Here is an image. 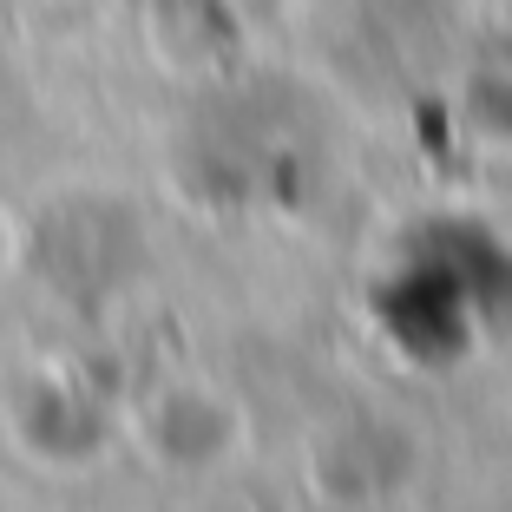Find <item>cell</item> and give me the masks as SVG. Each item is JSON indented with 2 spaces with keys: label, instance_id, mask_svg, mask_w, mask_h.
Segmentation results:
<instances>
[{
  "label": "cell",
  "instance_id": "4",
  "mask_svg": "<svg viewBox=\"0 0 512 512\" xmlns=\"http://www.w3.org/2000/svg\"><path fill=\"white\" fill-rule=\"evenodd\" d=\"M14 250H20V230H14V217L0 211V276L14 270Z\"/></svg>",
  "mask_w": 512,
  "mask_h": 512
},
{
  "label": "cell",
  "instance_id": "1",
  "mask_svg": "<svg viewBox=\"0 0 512 512\" xmlns=\"http://www.w3.org/2000/svg\"><path fill=\"white\" fill-rule=\"evenodd\" d=\"M125 434L145 453V467L165 480H217L250 447V407L211 375H165L151 381L125 414Z\"/></svg>",
  "mask_w": 512,
  "mask_h": 512
},
{
  "label": "cell",
  "instance_id": "2",
  "mask_svg": "<svg viewBox=\"0 0 512 512\" xmlns=\"http://www.w3.org/2000/svg\"><path fill=\"white\" fill-rule=\"evenodd\" d=\"M7 434H14V447L33 453L40 467L73 473V467H86L92 453H106L112 414L92 401L73 375L40 368V375H20L14 394H7Z\"/></svg>",
  "mask_w": 512,
  "mask_h": 512
},
{
  "label": "cell",
  "instance_id": "3",
  "mask_svg": "<svg viewBox=\"0 0 512 512\" xmlns=\"http://www.w3.org/2000/svg\"><path fill=\"white\" fill-rule=\"evenodd\" d=\"M460 112L480 138L512 145V27L473 53V66L460 73Z\"/></svg>",
  "mask_w": 512,
  "mask_h": 512
}]
</instances>
